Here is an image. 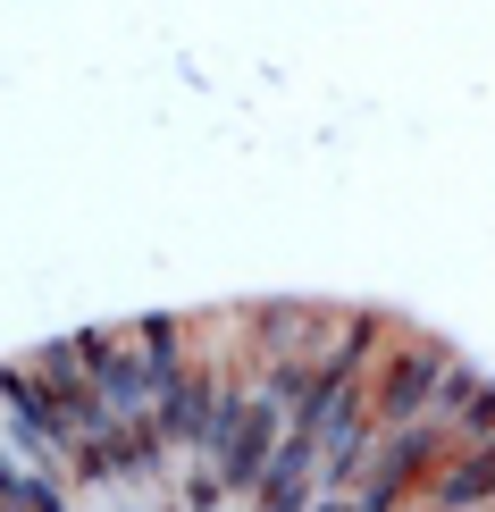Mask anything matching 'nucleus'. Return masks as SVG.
<instances>
[{
    "label": "nucleus",
    "instance_id": "1",
    "mask_svg": "<svg viewBox=\"0 0 495 512\" xmlns=\"http://www.w3.org/2000/svg\"><path fill=\"white\" fill-rule=\"evenodd\" d=\"M454 370L462 361H454V345H437V336H386L378 361H370V420L378 429L428 420V403H437V387Z\"/></svg>",
    "mask_w": 495,
    "mask_h": 512
},
{
    "label": "nucleus",
    "instance_id": "2",
    "mask_svg": "<svg viewBox=\"0 0 495 512\" xmlns=\"http://www.w3.org/2000/svg\"><path fill=\"white\" fill-rule=\"evenodd\" d=\"M68 345L84 361V378H93L101 412H110V420H152V370H143L135 336H126V328H84V336H68Z\"/></svg>",
    "mask_w": 495,
    "mask_h": 512
},
{
    "label": "nucleus",
    "instance_id": "3",
    "mask_svg": "<svg viewBox=\"0 0 495 512\" xmlns=\"http://www.w3.org/2000/svg\"><path fill=\"white\" fill-rule=\"evenodd\" d=\"M420 504H428V512H487V504H495V437L454 445V454L428 471Z\"/></svg>",
    "mask_w": 495,
    "mask_h": 512
},
{
    "label": "nucleus",
    "instance_id": "4",
    "mask_svg": "<svg viewBox=\"0 0 495 512\" xmlns=\"http://www.w3.org/2000/svg\"><path fill=\"white\" fill-rule=\"evenodd\" d=\"M0 512H17V462L0 454Z\"/></svg>",
    "mask_w": 495,
    "mask_h": 512
},
{
    "label": "nucleus",
    "instance_id": "5",
    "mask_svg": "<svg viewBox=\"0 0 495 512\" xmlns=\"http://www.w3.org/2000/svg\"><path fill=\"white\" fill-rule=\"evenodd\" d=\"M487 512H495V504H487Z\"/></svg>",
    "mask_w": 495,
    "mask_h": 512
}]
</instances>
